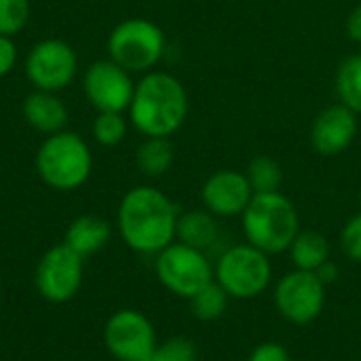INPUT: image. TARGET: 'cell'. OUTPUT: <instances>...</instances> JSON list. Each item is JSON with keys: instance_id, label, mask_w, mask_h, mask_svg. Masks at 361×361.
I'll list each match as a JSON object with an SVG mask.
<instances>
[{"instance_id": "1", "label": "cell", "mask_w": 361, "mask_h": 361, "mask_svg": "<svg viewBox=\"0 0 361 361\" xmlns=\"http://www.w3.org/2000/svg\"><path fill=\"white\" fill-rule=\"evenodd\" d=\"M176 203L154 186H135L121 199L116 224L123 241L137 254H159L176 241Z\"/></svg>"}, {"instance_id": "2", "label": "cell", "mask_w": 361, "mask_h": 361, "mask_svg": "<svg viewBox=\"0 0 361 361\" xmlns=\"http://www.w3.org/2000/svg\"><path fill=\"white\" fill-rule=\"evenodd\" d=\"M131 125L146 137H169L186 121L188 95L169 72H146L129 104Z\"/></svg>"}, {"instance_id": "3", "label": "cell", "mask_w": 361, "mask_h": 361, "mask_svg": "<svg viewBox=\"0 0 361 361\" xmlns=\"http://www.w3.org/2000/svg\"><path fill=\"white\" fill-rule=\"evenodd\" d=\"M241 224L247 243L269 256L288 252L300 233L298 212L281 190L254 195L241 214Z\"/></svg>"}, {"instance_id": "4", "label": "cell", "mask_w": 361, "mask_h": 361, "mask_svg": "<svg viewBox=\"0 0 361 361\" xmlns=\"http://www.w3.org/2000/svg\"><path fill=\"white\" fill-rule=\"evenodd\" d=\"M36 171L40 180L59 192L80 188L93 169L89 144L74 131L47 135L36 150Z\"/></svg>"}, {"instance_id": "5", "label": "cell", "mask_w": 361, "mask_h": 361, "mask_svg": "<svg viewBox=\"0 0 361 361\" xmlns=\"http://www.w3.org/2000/svg\"><path fill=\"white\" fill-rule=\"evenodd\" d=\"M214 279L235 300H252L260 296L273 279L269 254L250 243H239L220 254L214 264Z\"/></svg>"}, {"instance_id": "6", "label": "cell", "mask_w": 361, "mask_h": 361, "mask_svg": "<svg viewBox=\"0 0 361 361\" xmlns=\"http://www.w3.org/2000/svg\"><path fill=\"white\" fill-rule=\"evenodd\" d=\"M106 47L108 57L127 72H152L165 55V34L154 21L131 17L112 27Z\"/></svg>"}, {"instance_id": "7", "label": "cell", "mask_w": 361, "mask_h": 361, "mask_svg": "<svg viewBox=\"0 0 361 361\" xmlns=\"http://www.w3.org/2000/svg\"><path fill=\"white\" fill-rule=\"evenodd\" d=\"M154 271L159 281L176 296L190 298L203 286L214 281V264L201 250L173 241L157 254Z\"/></svg>"}, {"instance_id": "8", "label": "cell", "mask_w": 361, "mask_h": 361, "mask_svg": "<svg viewBox=\"0 0 361 361\" xmlns=\"http://www.w3.org/2000/svg\"><path fill=\"white\" fill-rule=\"evenodd\" d=\"M326 290L328 286L317 277V273L294 269L277 281L273 300L277 313L286 322L294 326H309L326 307Z\"/></svg>"}, {"instance_id": "9", "label": "cell", "mask_w": 361, "mask_h": 361, "mask_svg": "<svg viewBox=\"0 0 361 361\" xmlns=\"http://www.w3.org/2000/svg\"><path fill=\"white\" fill-rule=\"evenodd\" d=\"M23 72L34 89L57 93L76 78L78 55L61 38H44L27 51Z\"/></svg>"}, {"instance_id": "10", "label": "cell", "mask_w": 361, "mask_h": 361, "mask_svg": "<svg viewBox=\"0 0 361 361\" xmlns=\"http://www.w3.org/2000/svg\"><path fill=\"white\" fill-rule=\"evenodd\" d=\"M104 343L118 361H146L159 345L152 322L135 309H121L108 319Z\"/></svg>"}, {"instance_id": "11", "label": "cell", "mask_w": 361, "mask_h": 361, "mask_svg": "<svg viewBox=\"0 0 361 361\" xmlns=\"http://www.w3.org/2000/svg\"><path fill=\"white\" fill-rule=\"evenodd\" d=\"M36 290L49 302L72 300L82 286V258L66 243L47 250L36 267Z\"/></svg>"}, {"instance_id": "12", "label": "cell", "mask_w": 361, "mask_h": 361, "mask_svg": "<svg viewBox=\"0 0 361 361\" xmlns=\"http://www.w3.org/2000/svg\"><path fill=\"white\" fill-rule=\"evenodd\" d=\"M82 91L97 112H125L133 99L135 82L131 72L108 57L93 61L85 70Z\"/></svg>"}, {"instance_id": "13", "label": "cell", "mask_w": 361, "mask_h": 361, "mask_svg": "<svg viewBox=\"0 0 361 361\" xmlns=\"http://www.w3.org/2000/svg\"><path fill=\"white\" fill-rule=\"evenodd\" d=\"M252 197L254 190L247 182V176L235 169H220L212 173L201 188L203 207L216 218L241 216L250 205Z\"/></svg>"}, {"instance_id": "14", "label": "cell", "mask_w": 361, "mask_h": 361, "mask_svg": "<svg viewBox=\"0 0 361 361\" xmlns=\"http://www.w3.org/2000/svg\"><path fill=\"white\" fill-rule=\"evenodd\" d=\"M357 114L345 104L324 108L311 125V146L322 157L343 154L357 135Z\"/></svg>"}, {"instance_id": "15", "label": "cell", "mask_w": 361, "mask_h": 361, "mask_svg": "<svg viewBox=\"0 0 361 361\" xmlns=\"http://www.w3.org/2000/svg\"><path fill=\"white\" fill-rule=\"evenodd\" d=\"M23 121L38 133L53 135L68 125V106L57 93L34 89L21 104Z\"/></svg>"}, {"instance_id": "16", "label": "cell", "mask_w": 361, "mask_h": 361, "mask_svg": "<svg viewBox=\"0 0 361 361\" xmlns=\"http://www.w3.org/2000/svg\"><path fill=\"white\" fill-rule=\"evenodd\" d=\"M176 239L184 245H190L201 252H209L220 239V224L218 218L203 209H190L178 216Z\"/></svg>"}, {"instance_id": "17", "label": "cell", "mask_w": 361, "mask_h": 361, "mask_svg": "<svg viewBox=\"0 0 361 361\" xmlns=\"http://www.w3.org/2000/svg\"><path fill=\"white\" fill-rule=\"evenodd\" d=\"M112 237V226L99 216H78L66 231L63 243L76 252L82 260L106 247Z\"/></svg>"}, {"instance_id": "18", "label": "cell", "mask_w": 361, "mask_h": 361, "mask_svg": "<svg viewBox=\"0 0 361 361\" xmlns=\"http://www.w3.org/2000/svg\"><path fill=\"white\" fill-rule=\"evenodd\" d=\"M288 252L294 269L315 273L324 262L330 260V241L319 231H300Z\"/></svg>"}, {"instance_id": "19", "label": "cell", "mask_w": 361, "mask_h": 361, "mask_svg": "<svg viewBox=\"0 0 361 361\" xmlns=\"http://www.w3.org/2000/svg\"><path fill=\"white\" fill-rule=\"evenodd\" d=\"M137 169L148 178H159L173 165V146L169 137H146L135 152Z\"/></svg>"}, {"instance_id": "20", "label": "cell", "mask_w": 361, "mask_h": 361, "mask_svg": "<svg viewBox=\"0 0 361 361\" xmlns=\"http://www.w3.org/2000/svg\"><path fill=\"white\" fill-rule=\"evenodd\" d=\"M336 95L341 104L361 114V53L349 55L336 70Z\"/></svg>"}, {"instance_id": "21", "label": "cell", "mask_w": 361, "mask_h": 361, "mask_svg": "<svg viewBox=\"0 0 361 361\" xmlns=\"http://www.w3.org/2000/svg\"><path fill=\"white\" fill-rule=\"evenodd\" d=\"M188 302H190V313H192L195 319H199V322H216L226 313L231 296L214 279L207 286H203L195 296H190Z\"/></svg>"}, {"instance_id": "22", "label": "cell", "mask_w": 361, "mask_h": 361, "mask_svg": "<svg viewBox=\"0 0 361 361\" xmlns=\"http://www.w3.org/2000/svg\"><path fill=\"white\" fill-rule=\"evenodd\" d=\"M247 182L254 190V195L258 192H277L281 188L283 182V169L281 165L267 154H258L250 161L247 165Z\"/></svg>"}, {"instance_id": "23", "label": "cell", "mask_w": 361, "mask_h": 361, "mask_svg": "<svg viewBox=\"0 0 361 361\" xmlns=\"http://www.w3.org/2000/svg\"><path fill=\"white\" fill-rule=\"evenodd\" d=\"M93 140L102 146H116L127 135V121L123 112H97L91 125Z\"/></svg>"}, {"instance_id": "24", "label": "cell", "mask_w": 361, "mask_h": 361, "mask_svg": "<svg viewBox=\"0 0 361 361\" xmlns=\"http://www.w3.org/2000/svg\"><path fill=\"white\" fill-rule=\"evenodd\" d=\"M30 0H0V36H17L30 21Z\"/></svg>"}, {"instance_id": "25", "label": "cell", "mask_w": 361, "mask_h": 361, "mask_svg": "<svg viewBox=\"0 0 361 361\" xmlns=\"http://www.w3.org/2000/svg\"><path fill=\"white\" fill-rule=\"evenodd\" d=\"M197 345L190 338L176 336L165 343H159L146 361H197Z\"/></svg>"}, {"instance_id": "26", "label": "cell", "mask_w": 361, "mask_h": 361, "mask_svg": "<svg viewBox=\"0 0 361 361\" xmlns=\"http://www.w3.org/2000/svg\"><path fill=\"white\" fill-rule=\"evenodd\" d=\"M341 247L345 256L361 264V212L347 220L341 231Z\"/></svg>"}, {"instance_id": "27", "label": "cell", "mask_w": 361, "mask_h": 361, "mask_svg": "<svg viewBox=\"0 0 361 361\" xmlns=\"http://www.w3.org/2000/svg\"><path fill=\"white\" fill-rule=\"evenodd\" d=\"M247 361H292L288 349L281 343H260L252 353Z\"/></svg>"}, {"instance_id": "28", "label": "cell", "mask_w": 361, "mask_h": 361, "mask_svg": "<svg viewBox=\"0 0 361 361\" xmlns=\"http://www.w3.org/2000/svg\"><path fill=\"white\" fill-rule=\"evenodd\" d=\"M17 61V47L13 42V38L8 36H0V78H4Z\"/></svg>"}, {"instance_id": "29", "label": "cell", "mask_w": 361, "mask_h": 361, "mask_svg": "<svg viewBox=\"0 0 361 361\" xmlns=\"http://www.w3.org/2000/svg\"><path fill=\"white\" fill-rule=\"evenodd\" d=\"M345 30H347V36L353 42H360L361 44V2L349 13L347 23H345Z\"/></svg>"}, {"instance_id": "30", "label": "cell", "mask_w": 361, "mask_h": 361, "mask_svg": "<svg viewBox=\"0 0 361 361\" xmlns=\"http://www.w3.org/2000/svg\"><path fill=\"white\" fill-rule=\"evenodd\" d=\"M317 277L326 283V286H332L336 279H338V275H341V269H338V264L336 262H332V260H328V262H324L317 271Z\"/></svg>"}, {"instance_id": "31", "label": "cell", "mask_w": 361, "mask_h": 361, "mask_svg": "<svg viewBox=\"0 0 361 361\" xmlns=\"http://www.w3.org/2000/svg\"><path fill=\"white\" fill-rule=\"evenodd\" d=\"M360 205H361V195H360Z\"/></svg>"}, {"instance_id": "32", "label": "cell", "mask_w": 361, "mask_h": 361, "mask_svg": "<svg viewBox=\"0 0 361 361\" xmlns=\"http://www.w3.org/2000/svg\"><path fill=\"white\" fill-rule=\"evenodd\" d=\"M0 300H2V296H0Z\"/></svg>"}]
</instances>
